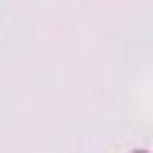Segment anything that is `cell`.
I'll return each instance as SVG.
<instances>
[{
    "instance_id": "1",
    "label": "cell",
    "mask_w": 153,
    "mask_h": 153,
    "mask_svg": "<svg viewBox=\"0 0 153 153\" xmlns=\"http://www.w3.org/2000/svg\"><path fill=\"white\" fill-rule=\"evenodd\" d=\"M132 153H147V150H132Z\"/></svg>"
}]
</instances>
